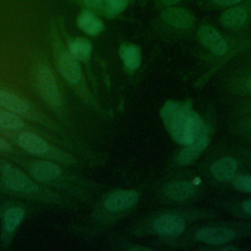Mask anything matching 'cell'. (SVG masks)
Instances as JSON below:
<instances>
[{"label":"cell","mask_w":251,"mask_h":251,"mask_svg":"<svg viewBox=\"0 0 251 251\" xmlns=\"http://www.w3.org/2000/svg\"><path fill=\"white\" fill-rule=\"evenodd\" d=\"M161 117L173 138L182 145L209 132L207 125L192 111L189 102H166L161 109Z\"/></svg>","instance_id":"6da1fadb"},{"label":"cell","mask_w":251,"mask_h":251,"mask_svg":"<svg viewBox=\"0 0 251 251\" xmlns=\"http://www.w3.org/2000/svg\"><path fill=\"white\" fill-rule=\"evenodd\" d=\"M155 24L159 27L171 31L186 32L192 30L196 24L197 18L192 11L180 5H175L159 10Z\"/></svg>","instance_id":"7a4b0ae2"},{"label":"cell","mask_w":251,"mask_h":251,"mask_svg":"<svg viewBox=\"0 0 251 251\" xmlns=\"http://www.w3.org/2000/svg\"><path fill=\"white\" fill-rule=\"evenodd\" d=\"M221 25L230 31H238L251 23V0H243L222 11L219 17Z\"/></svg>","instance_id":"3957f363"},{"label":"cell","mask_w":251,"mask_h":251,"mask_svg":"<svg viewBox=\"0 0 251 251\" xmlns=\"http://www.w3.org/2000/svg\"><path fill=\"white\" fill-rule=\"evenodd\" d=\"M196 36L199 42L216 56H224L228 50L226 39L210 24L201 25L196 31Z\"/></svg>","instance_id":"277c9868"},{"label":"cell","mask_w":251,"mask_h":251,"mask_svg":"<svg viewBox=\"0 0 251 251\" xmlns=\"http://www.w3.org/2000/svg\"><path fill=\"white\" fill-rule=\"evenodd\" d=\"M37 83L40 95L47 104L52 107H57L61 104V97L57 82L48 66H39L37 70Z\"/></svg>","instance_id":"5b68a950"},{"label":"cell","mask_w":251,"mask_h":251,"mask_svg":"<svg viewBox=\"0 0 251 251\" xmlns=\"http://www.w3.org/2000/svg\"><path fill=\"white\" fill-rule=\"evenodd\" d=\"M2 177L4 183L11 189L21 193H32L37 190V186L23 172L10 166L5 165L2 169Z\"/></svg>","instance_id":"8992f818"},{"label":"cell","mask_w":251,"mask_h":251,"mask_svg":"<svg viewBox=\"0 0 251 251\" xmlns=\"http://www.w3.org/2000/svg\"><path fill=\"white\" fill-rule=\"evenodd\" d=\"M139 195L133 190H116L110 193L105 201L104 207L111 212H117L132 207L138 201Z\"/></svg>","instance_id":"52a82bcc"},{"label":"cell","mask_w":251,"mask_h":251,"mask_svg":"<svg viewBox=\"0 0 251 251\" xmlns=\"http://www.w3.org/2000/svg\"><path fill=\"white\" fill-rule=\"evenodd\" d=\"M184 221L177 215L166 214L157 218L153 224L154 230L165 236H178L184 230Z\"/></svg>","instance_id":"ba28073f"},{"label":"cell","mask_w":251,"mask_h":251,"mask_svg":"<svg viewBox=\"0 0 251 251\" xmlns=\"http://www.w3.org/2000/svg\"><path fill=\"white\" fill-rule=\"evenodd\" d=\"M235 237L233 230L223 227V226H213V227H204L196 231V238L204 243L212 245H222L227 243Z\"/></svg>","instance_id":"9c48e42d"},{"label":"cell","mask_w":251,"mask_h":251,"mask_svg":"<svg viewBox=\"0 0 251 251\" xmlns=\"http://www.w3.org/2000/svg\"><path fill=\"white\" fill-rule=\"evenodd\" d=\"M76 25L84 33L91 36L100 34L105 27L100 16L97 13L86 8L81 9L77 14Z\"/></svg>","instance_id":"30bf717a"},{"label":"cell","mask_w":251,"mask_h":251,"mask_svg":"<svg viewBox=\"0 0 251 251\" xmlns=\"http://www.w3.org/2000/svg\"><path fill=\"white\" fill-rule=\"evenodd\" d=\"M59 69L63 76L72 84H76L81 78L79 61H77L68 50H63L59 55Z\"/></svg>","instance_id":"8fae6325"},{"label":"cell","mask_w":251,"mask_h":251,"mask_svg":"<svg viewBox=\"0 0 251 251\" xmlns=\"http://www.w3.org/2000/svg\"><path fill=\"white\" fill-rule=\"evenodd\" d=\"M209 143L210 138L208 134L201 135L191 143L184 145V147L178 153L177 161L182 165H189L193 163Z\"/></svg>","instance_id":"7c38bea8"},{"label":"cell","mask_w":251,"mask_h":251,"mask_svg":"<svg viewBox=\"0 0 251 251\" xmlns=\"http://www.w3.org/2000/svg\"><path fill=\"white\" fill-rule=\"evenodd\" d=\"M120 58L127 71L133 72L140 67L141 64V49L138 45L125 42L119 48Z\"/></svg>","instance_id":"4fadbf2b"},{"label":"cell","mask_w":251,"mask_h":251,"mask_svg":"<svg viewBox=\"0 0 251 251\" xmlns=\"http://www.w3.org/2000/svg\"><path fill=\"white\" fill-rule=\"evenodd\" d=\"M18 143L28 153L35 155H44L49 150V146L44 139L29 131L22 132L18 136Z\"/></svg>","instance_id":"5bb4252c"},{"label":"cell","mask_w":251,"mask_h":251,"mask_svg":"<svg viewBox=\"0 0 251 251\" xmlns=\"http://www.w3.org/2000/svg\"><path fill=\"white\" fill-rule=\"evenodd\" d=\"M196 191V186L191 181L178 180L168 183L164 187V193L167 197L176 201H183L191 197Z\"/></svg>","instance_id":"9a60e30c"},{"label":"cell","mask_w":251,"mask_h":251,"mask_svg":"<svg viewBox=\"0 0 251 251\" xmlns=\"http://www.w3.org/2000/svg\"><path fill=\"white\" fill-rule=\"evenodd\" d=\"M237 170V162L234 158L224 157L211 166L213 176L220 181H227L233 178Z\"/></svg>","instance_id":"2e32d148"},{"label":"cell","mask_w":251,"mask_h":251,"mask_svg":"<svg viewBox=\"0 0 251 251\" xmlns=\"http://www.w3.org/2000/svg\"><path fill=\"white\" fill-rule=\"evenodd\" d=\"M61 169L57 165L47 162L39 161L33 163L30 167V174L39 181H50L56 179L61 175Z\"/></svg>","instance_id":"e0dca14e"},{"label":"cell","mask_w":251,"mask_h":251,"mask_svg":"<svg viewBox=\"0 0 251 251\" xmlns=\"http://www.w3.org/2000/svg\"><path fill=\"white\" fill-rule=\"evenodd\" d=\"M0 106L21 115H26L29 111V107L25 101L5 90H0Z\"/></svg>","instance_id":"ac0fdd59"},{"label":"cell","mask_w":251,"mask_h":251,"mask_svg":"<svg viewBox=\"0 0 251 251\" xmlns=\"http://www.w3.org/2000/svg\"><path fill=\"white\" fill-rule=\"evenodd\" d=\"M77 61H86L92 52V45L84 37H75L68 42L67 49Z\"/></svg>","instance_id":"d6986e66"},{"label":"cell","mask_w":251,"mask_h":251,"mask_svg":"<svg viewBox=\"0 0 251 251\" xmlns=\"http://www.w3.org/2000/svg\"><path fill=\"white\" fill-rule=\"evenodd\" d=\"M24 216H25L24 210L19 207L10 208L5 212L4 225H3V227H4L3 232L5 233V235H8V234L10 235L15 231V229L18 227V226L22 222Z\"/></svg>","instance_id":"ffe728a7"},{"label":"cell","mask_w":251,"mask_h":251,"mask_svg":"<svg viewBox=\"0 0 251 251\" xmlns=\"http://www.w3.org/2000/svg\"><path fill=\"white\" fill-rule=\"evenodd\" d=\"M131 0H103L104 9L102 16L114 19L121 16L130 5Z\"/></svg>","instance_id":"44dd1931"},{"label":"cell","mask_w":251,"mask_h":251,"mask_svg":"<svg viewBox=\"0 0 251 251\" xmlns=\"http://www.w3.org/2000/svg\"><path fill=\"white\" fill-rule=\"evenodd\" d=\"M243 0H195L196 5L205 11H217L227 9Z\"/></svg>","instance_id":"7402d4cb"},{"label":"cell","mask_w":251,"mask_h":251,"mask_svg":"<svg viewBox=\"0 0 251 251\" xmlns=\"http://www.w3.org/2000/svg\"><path fill=\"white\" fill-rule=\"evenodd\" d=\"M25 126L24 121L16 114L0 110V126L9 129H20Z\"/></svg>","instance_id":"603a6c76"},{"label":"cell","mask_w":251,"mask_h":251,"mask_svg":"<svg viewBox=\"0 0 251 251\" xmlns=\"http://www.w3.org/2000/svg\"><path fill=\"white\" fill-rule=\"evenodd\" d=\"M233 186L240 191L251 193V176L246 175L234 176L232 178Z\"/></svg>","instance_id":"cb8c5ba5"},{"label":"cell","mask_w":251,"mask_h":251,"mask_svg":"<svg viewBox=\"0 0 251 251\" xmlns=\"http://www.w3.org/2000/svg\"><path fill=\"white\" fill-rule=\"evenodd\" d=\"M83 8L89 9L95 13H97L99 16H102L103 9H104V3L103 0H80Z\"/></svg>","instance_id":"d4e9b609"},{"label":"cell","mask_w":251,"mask_h":251,"mask_svg":"<svg viewBox=\"0 0 251 251\" xmlns=\"http://www.w3.org/2000/svg\"><path fill=\"white\" fill-rule=\"evenodd\" d=\"M151 1H152V4L154 5V7L156 9L161 10L163 8H166V7L179 5L184 0H151Z\"/></svg>","instance_id":"484cf974"},{"label":"cell","mask_w":251,"mask_h":251,"mask_svg":"<svg viewBox=\"0 0 251 251\" xmlns=\"http://www.w3.org/2000/svg\"><path fill=\"white\" fill-rule=\"evenodd\" d=\"M10 149H11L10 144L5 139L0 137V151H8Z\"/></svg>","instance_id":"4316f807"},{"label":"cell","mask_w":251,"mask_h":251,"mask_svg":"<svg viewBox=\"0 0 251 251\" xmlns=\"http://www.w3.org/2000/svg\"><path fill=\"white\" fill-rule=\"evenodd\" d=\"M242 208L244 210V212L251 214V200H246L242 203Z\"/></svg>","instance_id":"83f0119b"},{"label":"cell","mask_w":251,"mask_h":251,"mask_svg":"<svg viewBox=\"0 0 251 251\" xmlns=\"http://www.w3.org/2000/svg\"><path fill=\"white\" fill-rule=\"evenodd\" d=\"M130 250H134V251H139V250H142V251H145V250H148L147 248H145V247H132V248H130Z\"/></svg>","instance_id":"f1b7e54d"},{"label":"cell","mask_w":251,"mask_h":251,"mask_svg":"<svg viewBox=\"0 0 251 251\" xmlns=\"http://www.w3.org/2000/svg\"><path fill=\"white\" fill-rule=\"evenodd\" d=\"M222 250H223V251H226V250H237V249L234 248V247H232V246H227V247H223Z\"/></svg>","instance_id":"f546056e"},{"label":"cell","mask_w":251,"mask_h":251,"mask_svg":"<svg viewBox=\"0 0 251 251\" xmlns=\"http://www.w3.org/2000/svg\"><path fill=\"white\" fill-rule=\"evenodd\" d=\"M246 87H247L249 90H251V77H249V78L247 79V81H246Z\"/></svg>","instance_id":"4dcf8cb0"},{"label":"cell","mask_w":251,"mask_h":251,"mask_svg":"<svg viewBox=\"0 0 251 251\" xmlns=\"http://www.w3.org/2000/svg\"><path fill=\"white\" fill-rule=\"evenodd\" d=\"M131 1H133V0H131Z\"/></svg>","instance_id":"1f68e13d"}]
</instances>
